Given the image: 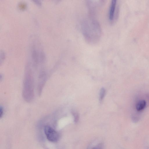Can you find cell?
I'll use <instances>...</instances> for the list:
<instances>
[{"instance_id":"6da1fadb","label":"cell","mask_w":149,"mask_h":149,"mask_svg":"<svg viewBox=\"0 0 149 149\" xmlns=\"http://www.w3.org/2000/svg\"><path fill=\"white\" fill-rule=\"evenodd\" d=\"M45 133L47 139L52 142H56L59 139L58 133L54 129L48 125L45 126L44 128Z\"/></svg>"},{"instance_id":"7a4b0ae2","label":"cell","mask_w":149,"mask_h":149,"mask_svg":"<svg viewBox=\"0 0 149 149\" xmlns=\"http://www.w3.org/2000/svg\"><path fill=\"white\" fill-rule=\"evenodd\" d=\"M116 1V0H112L110 5L109 13V18L111 21H112L114 18Z\"/></svg>"},{"instance_id":"3957f363","label":"cell","mask_w":149,"mask_h":149,"mask_svg":"<svg viewBox=\"0 0 149 149\" xmlns=\"http://www.w3.org/2000/svg\"><path fill=\"white\" fill-rule=\"evenodd\" d=\"M146 102L144 100H141L139 101L136 106V109L138 111L143 109L146 107Z\"/></svg>"},{"instance_id":"277c9868","label":"cell","mask_w":149,"mask_h":149,"mask_svg":"<svg viewBox=\"0 0 149 149\" xmlns=\"http://www.w3.org/2000/svg\"><path fill=\"white\" fill-rule=\"evenodd\" d=\"M106 93V90L104 88H101L100 93L99 100L100 101H102L105 96Z\"/></svg>"},{"instance_id":"5b68a950","label":"cell","mask_w":149,"mask_h":149,"mask_svg":"<svg viewBox=\"0 0 149 149\" xmlns=\"http://www.w3.org/2000/svg\"><path fill=\"white\" fill-rule=\"evenodd\" d=\"M72 113L74 117V121L75 123H76L78 121L79 116L77 113H76L74 111H72Z\"/></svg>"},{"instance_id":"8992f818","label":"cell","mask_w":149,"mask_h":149,"mask_svg":"<svg viewBox=\"0 0 149 149\" xmlns=\"http://www.w3.org/2000/svg\"><path fill=\"white\" fill-rule=\"evenodd\" d=\"M92 149H103L102 144L101 143L98 144L93 147Z\"/></svg>"},{"instance_id":"52a82bcc","label":"cell","mask_w":149,"mask_h":149,"mask_svg":"<svg viewBox=\"0 0 149 149\" xmlns=\"http://www.w3.org/2000/svg\"><path fill=\"white\" fill-rule=\"evenodd\" d=\"M3 109L1 107L0 109V117L1 118L2 117V116H3Z\"/></svg>"}]
</instances>
